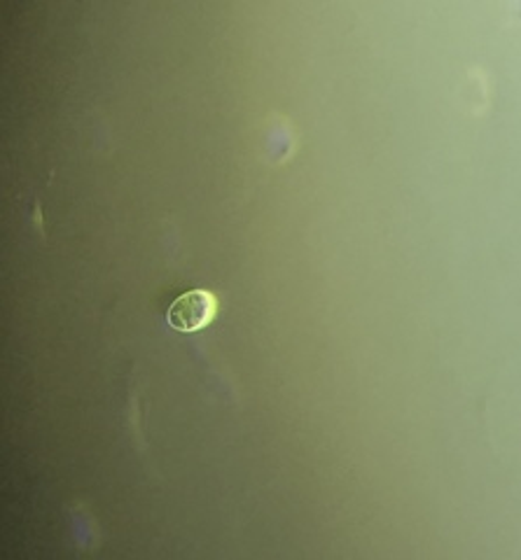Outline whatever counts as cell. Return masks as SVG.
<instances>
[{"label": "cell", "instance_id": "1", "mask_svg": "<svg viewBox=\"0 0 521 560\" xmlns=\"http://www.w3.org/2000/svg\"><path fill=\"white\" fill-rule=\"evenodd\" d=\"M218 315V296L208 290H189L169 306V325L178 331H199Z\"/></svg>", "mask_w": 521, "mask_h": 560}]
</instances>
